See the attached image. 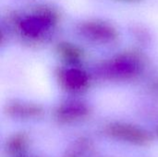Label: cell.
<instances>
[{
	"label": "cell",
	"instance_id": "obj_1",
	"mask_svg": "<svg viewBox=\"0 0 158 157\" xmlns=\"http://www.w3.org/2000/svg\"><path fill=\"white\" fill-rule=\"evenodd\" d=\"M57 14L46 6L37 8L31 15L19 21V30L24 38L31 40L41 39L57 22Z\"/></svg>",
	"mask_w": 158,
	"mask_h": 157
},
{
	"label": "cell",
	"instance_id": "obj_2",
	"mask_svg": "<svg viewBox=\"0 0 158 157\" xmlns=\"http://www.w3.org/2000/svg\"><path fill=\"white\" fill-rule=\"evenodd\" d=\"M143 68V57L133 52H126L111 59L104 67L106 74L117 79H131Z\"/></svg>",
	"mask_w": 158,
	"mask_h": 157
},
{
	"label": "cell",
	"instance_id": "obj_3",
	"mask_svg": "<svg viewBox=\"0 0 158 157\" xmlns=\"http://www.w3.org/2000/svg\"><path fill=\"white\" fill-rule=\"evenodd\" d=\"M80 33L94 43H110L118 39L117 30L109 23L101 20H88L79 26Z\"/></svg>",
	"mask_w": 158,
	"mask_h": 157
},
{
	"label": "cell",
	"instance_id": "obj_4",
	"mask_svg": "<svg viewBox=\"0 0 158 157\" xmlns=\"http://www.w3.org/2000/svg\"><path fill=\"white\" fill-rule=\"evenodd\" d=\"M108 136L133 144L144 145L149 143L153 137L146 130L125 123H113L106 128Z\"/></svg>",
	"mask_w": 158,
	"mask_h": 157
},
{
	"label": "cell",
	"instance_id": "obj_5",
	"mask_svg": "<svg viewBox=\"0 0 158 157\" xmlns=\"http://www.w3.org/2000/svg\"><path fill=\"white\" fill-rule=\"evenodd\" d=\"M57 77L61 87L69 93H81L85 91L90 84L88 74L78 68H63L58 72Z\"/></svg>",
	"mask_w": 158,
	"mask_h": 157
},
{
	"label": "cell",
	"instance_id": "obj_6",
	"mask_svg": "<svg viewBox=\"0 0 158 157\" xmlns=\"http://www.w3.org/2000/svg\"><path fill=\"white\" fill-rule=\"evenodd\" d=\"M89 107L81 102H68L60 105L55 112L56 118L62 123H71L83 119L89 115Z\"/></svg>",
	"mask_w": 158,
	"mask_h": 157
},
{
	"label": "cell",
	"instance_id": "obj_7",
	"mask_svg": "<svg viewBox=\"0 0 158 157\" xmlns=\"http://www.w3.org/2000/svg\"><path fill=\"white\" fill-rule=\"evenodd\" d=\"M7 113L15 118H29L40 116L43 113L42 107L32 104L13 103L7 106Z\"/></svg>",
	"mask_w": 158,
	"mask_h": 157
},
{
	"label": "cell",
	"instance_id": "obj_8",
	"mask_svg": "<svg viewBox=\"0 0 158 157\" xmlns=\"http://www.w3.org/2000/svg\"><path fill=\"white\" fill-rule=\"evenodd\" d=\"M57 52L64 60H66L69 63L78 62L79 60H81L82 58L81 50L80 48H78L77 46L68 43L58 44Z\"/></svg>",
	"mask_w": 158,
	"mask_h": 157
},
{
	"label": "cell",
	"instance_id": "obj_9",
	"mask_svg": "<svg viewBox=\"0 0 158 157\" xmlns=\"http://www.w3.org/2000/svg\"><path fill=\"white\" fill-rule=\"evenodd\" d=\"M27 144H28V139L25 136V134L18 133L8 140L6 143V149L10 155H19L25 151Z\"/></svg>",
	"mask_w": 158,
	"mask_h": 157
},
{
	"label": "cell",
	"instance_id": "obj_10",
	"mask_svg": "<svg viewBox=\"0 0 158 157\" xmlns=\"http://www.w3.org/2000/svg\"><path fill=\"white\" fill-rule=\"evenodd\" d=\"M89 148L88 142L81 141V143H77L73 147H71L67 153L66 157H82L84 155V152Z\"/></svg>",
	"mask_w": 158,
	"mask_h": 157
},
{
	"label": "cell",
	"instance_id": "obj_11",
	"mask_svg": "<svg viewBox=\"0 0 158 157\" xmlns=\"http://www.w3.org/2000/svg\"><path fill=\"white\" fill-rule=\"evenodd\" d=\"M120 1H126V2H132V1H136V0H120Z\"/></svg>",
	"mask_w": 158,
	"mask_h": 157
},
{
	"label": "cell",
	"instance_id": "obj_12",
	"mask_svg": "<svg viewBox=\"0 0 158 157\" xmlns=\"http://www.w3.org/2000/svg\"><path fill=\"white\" fill-rule=\"evenodd\" d=\"M156 134H157V136H158V128H157V130H156Z\"/></svg>",
	"mask_w": 158,
	"mask_h": 157
}]
</instances>
